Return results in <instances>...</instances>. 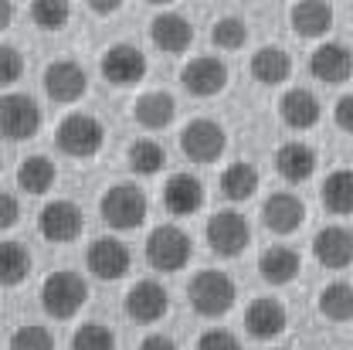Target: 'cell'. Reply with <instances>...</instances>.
Listing matches in <instances>:
<instances>
[{"mask_svg":"<svg viewBox=\"0 0 353 350\" xmlns=\"http://www.w3.org/2000/svg\"><path fill=\"white\" fill-rule=\"evenodd\" d=\"M187 296H190V307L197 309L201 316H224L228 309L234 307V279L221 269H208V272H197L187 286Z\"/></svg>","mask_w":353,"mask_h":350,"instance_id":"cell-1","label":"cell"},{"mask_svg":"<svg viewBox=\"0 0 353 350\" xmlns=\"http://www.w3.org/2000/svg\"><path fill=\"white\" fill-rule=\"evenodd\" d=\"M99 211H102V221L109 228H119V231H130V228H139L146 221V211H150V201L143 194V187L136 184H116L102 194L99 201Z\"/></svg>","mask_w":353,"mask_h":350,"instance_id":"cell-2","label":"cell"},{"mask_svg":"<svg viewBox=\"0 0 353 350\" xmlns=\"http://www.w3.org/2000/svg\"><path fill=\"white\" fill-rule=\"evenodd\" d=\"M88 286L79 272H51L41 286V307L54 320H72L85 307Z\"/></svg>","mask_w":353,"mask_h":350,"instance_id":"cell-3","label":"cell"},{"mask_svg":"<svg viewBox=\"0 0 353 350\" xmlns=\"http://www.w3.org/2000/svg\"><path fill=\"white\" fill-rule=\"evenodd\" d=\"M146 262L157 272H176L190 262V235L176 224H160L146 238Z\"/></svg>","mask_w":353,"mask_h":350,"instance_id":"cell-4","label":"cell"},{"mask_svg":"<svg viewBox=\"0 0 353 350\" xmlns=\"http://www.w3.org/2000/svg\"><path fill=\"white\" fill-rule=\"evenodd\" d=\"M102 139H105V130L95 116L88 113H72L58 123V146L61 153L68 157H79V160H88L102 150Z\"/></svg>","mask_w":353,"mask_h":350,"instance_id":"cell-5","label":"cell"},{"mask_svg":"<svg viewBox=\"0 0 353 350\" xmlns=\"http://www.w3.org/2000/svg\"><path fill=\"white\" fill-rule=\"evenodd\" d=\"M0 130L7 139H31L41 130V106L31 95L10 92L0 99Z\"/></svg>","mask_w":353,"mask_h":350,"instance_id":"cell-6","label":"cell"},{"mask_svg":"<svg viewBox=\"0 0 353 350\" xmlns=\"http://www.w3.org/2000/svg\"><path fill=\"white\" fill-rule=\"evenodd\" d=\"M248 242H252V228L238 211L211 215V221H208V245H211L214 255L234 259V255H241L248 249Z\"/></svg>","mask_w":353,"mask_h":350,"instance_id":"cell-7","label":"cell"},{"mask_svg":"<svg viewBox=\"0 0 353 350\" xmlns=\"http://www.w3.org/2000/svg\"><path fill=\"white\" fill-rule=\"evenodd\" d=\"M228 146V136L214 119H194L180 133V150L197 164H214Z\"/></svg>","mask_w":353,"mask_h":350,"instance_id":"cell-8","label":"cell"},{"mask_svg":"<svg viewBox=\"0 0 353 350\" xmlns=\"http://www.w3.org/2000/svg\"><path fill=\"white\" fill-rule=\"evenodd\" d=\"M180 82L190 95H201V99H211L218 95L221 88L228 86V65L214 58V55H201V58H190L180 72Z\"/></svg>","mask_w":353,"mask_h":350,"instance_id":"cell-9","label":"cell"},{"mask_svg":"<svg viewBox=\"0 0 353 350\" xmlns=\"http://www.w3.org/2000/svg\"><path fill=\"white\" fill-rule=\"evenodd\" d=\"M102 75H105V82L119 88L136 86L146 79V55L132 44H112L102 55Z\"/></svg>","mask_w":353,"mask_h":350,"instance_id":"cell-10","label":"cell"},{"mask_svg":"<svg viewBox=\"0 0 353 350\" xmlns=\"http://www.w3.org/2000/svg\"><path fill=\"white\" fill-rule=\"evenodd\" d=\"M38 231L48 242H75L82 235V208L72 201H51L38 215Z\"/></svg>","mask_w":353,"mask_h":350,"instance_id":"cell-11","label":"cell"},{"mask_svg":"<svg viewBox=\"0 0 353 350\" xmlns=\"http://www.w3.org/2000/svg\"><path fill=\"white\" fill-rule=\"evenodd\" d=\"M85 262L95 279L112 282V279H123V275L130 272V249H126L119 238H105V235H102V238H95V242L88 245Z\"/></svg>","mask_w":353,"mask_h":350,"instance_id":"cell-12","label":"cell"},{"mask_svg":"<svg viewBox=\"0 0 353 350\" xmlns=\"http://www.w3.org/2000/svg\"><path fill=\"white\" fill-rule=\"evenodd\" d=\"M85 88H88L85 68L75 65V61H68V58L44 68V92L54 102H79L85 95Z\"/></svg>","mask_w":353,"mask_h":350,"instance_id":"cell-13","label":"cell"},{"mask_svg":"<svg viewBox=\"0 0 353 350\" xmlns=\"http://www.w3.org/2000/svg\"><path fill=\"white\" fill-rule=\"evenodd\" d=\"M309 72L326 82V86H340L353 75V55L347 44H336V41H326L319 44L312 55H309Z\"/></svg>","mask_w":353,"mask_h":350,"instance_id":"cell-14","label":"cell"},{"mask_svg":"<svg viewBox=\"0 0 353 350\" xmlns=\"http://www.w3.org/2000/svg\"><path fill=\"white\" fill-rule=\"evenodd\" d=\"M312 255L326 269H347L353 262V231L343 224H326L312 238Z\"/></svg>","mask_w":353,"mask_h":350,"instance_id":"cell-15","label":"cell"},{"mask_svg":"<svg viewBox=\"0 0 353 350\" xmlns=\"http://www.w3.org/2000/svg\"><path fill=\"white\" fill-rule=\"evenodd\" d=\"M167 309H170V296L153 279L136 282L130 293H126V313H130L136 323H157V320L167 316Z\"/></svg>","mask_w":353,"mask_h":350,"instance_id":"cell-16","label":"cell"},{"mask_svg":"<svg viewBox=\"0 0 353 350\" xmlns=\"http://www.w3.org/2000/svg\"><path fill=\"white\" fill-rule=\"evenodd\" d=\"M262 221H265V228L275 231V235H292L306 221V204L296 194L279 191V194H272L262 204Z\"/></svg>","mask_w":353,"mask_h":350,"instance_id":"cell-17","label":"cell"},{"mask_svg":"<svg viewBox=\"0 0 353 350\" xmlns=\"http://www.w3.org/2000/svg\"><path fill=\"white\" fill-rule=\"evenodd\" d=\"M163 204L176 218H187L204 208V184L190 174H174L163 184Z\"/></svg>","mask_w":353,"mask_h":350,"instance_id":"cell-18","label":"cell"},{"mask_svg":"<svg viewBox=\"0 0 353 350\" xmlns=\"http://www.w3.org/2000/svg\"><path fill=\"white\" fill-rule=\"evenodd\" d=\"M289 21L299 38H323L333 28V7L326 0H296Z\"/></svg>","mask_w":353,"mask_h":350,"instance_id":"cell-19","label":"cell"},{"mask_svg":"<svg viewBox=\"0 0 353 350\" xmlns=\"http://www.w3.org/2000/svg\"><path fill=\"white\" fill-rule=\"evenodd\" d=\"M150 38H153V44H157L160 51L180 55V51H187L190 41H194V28H190V21H187L183 14H160V17H153V24H150Z\"/></svg>","mask_w":353,"mask_h":350,"instance_id":"cell-20","label":"cell"},{"mask_svg":"<svg viewBox=\"0 0 353 350\" xmlns=\"http://www.w3.org/2000/svg\"><path fill=\"white\" fill-rule=\"evenodd\" d=\"M275 171L289 184H303L316 174V150L309 143H299V139L282 143L279 153H275Z\"/></svg>","mask_w":353,"mask_h":350,"instance_id":"cell-21","label":"cell"},{"mask_svg":"<svg viewBox=\"0 0 353 350\" xmlns=\"http://www.w3.org/2000/svg\"><path fill=\"white\" fill-rule=\"evenodd\" d=\"M319 99L309 92V88H289L285 95H282V102H279V116H282V123L285 126H292V130H309V126H316L319 123Z\"/></svg>","mask_w":353,"mask_h":350,"instance_id":"cell-22","label":"cell"},{"mask_svg":"<svg viewBox=\"0 0 353 350\" xmlns=\"http://www.w3.org/2000/svg\"><path fill=\"white\" fill-rule=\"evenodd\" d=\"M245 327L255 340H272L285 330V307L279 300H255L245 313Z\"/></svg>","mask_w":353,"mask_h":350,"instance_id":"cell-23","label":"cell"},{"mask_svg":"<svg viewBox=\"0 0 353 350\" xmlns=\"http://www.w3.org/2000/svg\"><path fill=\"white\" fill-rule=\"evenodd\" d=\"M299 269H303L299 252H292L289 245H272V249H265L262 259H259V275L265 282H272V286L292 282L299 275Z\"/></svg>","mask_w":353,"mask_h":350,"instance_id":"cell-24","label":"cell"},{"mask_svg":"<svg viewBox=\"0 0 353 350\" xmlns=\"http://www.w3.org/2000/svg\"><path fill=\"white\" fill-rule=\"evenodd\" d=\"M132 116H136V123L146 126V130H163V126L174 123V116H176L174 95H167V92H146V95L136 99Z\"/></svg>","mask_w":353,"mask_h":350,"instance_id":"cell-25","label":"cell"},{"mask_svg":"<svg viewBox=\"0 0 353 350\" xmlns=\"http://www.w3.org/2000/svg\"><path fill=\"white\" fill-rule=\"evenodd\" d=\"M289 72H292V61H289V55H285L282 48H275V44H265V48H259V51L252 55V75H255V82H262V86H282V82L289 79Z\"/></svg>","mask_w":353,"mask_h":350,"instance_id":"cell-26","label":"cell"},{"mask_svg":"<svg viewBox=\"0 0 353 350\" xmlns=\"http://www.w3.org/2000/svg\"><path fill=\"white\" fill-rule=\"evenodd\" d=\"M319 201L333 215H353V171H333L319 187Z\"/></svg>","mask_w":353,"mask_h":350,"instance_id":"cell-27","label":"cell"},{"mask_svg":"<svg viewBox=\"0 0 353 350\" xmlns=\"http://www.w3.org/2000/svg\"><path fill=\"white\" fill-rule=\"evenodd\" d=\"M259 187V171L252 164H231L221 174V194L228 201H248Z\"/></svg>","mask_w":353,"mask_h":350,"instance_id":"cell-28","label":"cell"},{"mask_svg":"<svg viewBox=\"0 0 353 350\" xmlns=\"http://www.w3.org/2000/svg\"><path fill=\"white\" fill-rule=\"evenodd\" d=\"M319 313L326 320H353V286L350 282H330L323 293H319Z\"/></svg>","mask_w":353,"mask_h":350,"instance_id":"cell-29","label":"cell"},{"mask_svg":"<svg viewBox=\"0 0 353 350\" xmlns=\"http://www.w3.org/2000/svg\"><path fill=\"white\" fill-rule=\"evenodd\" d=\"M28 272H31L28 249L17 245V242H3L0 245V282L3 286H17V282L28 279Z\"/></svg>","mask_w":353,"mask_h":350,"instance_id":"cell-30","label":"cell"},{"mask_svg":"<svg viewBox=\"0 0 353 350\" xmlns=\"http://www.w3.org/2000/svg\"><path fill=\"white\" fill-rule=\"evenodd\" d=\"M17 184L28 191V194H44L51 184H54V164L48 157H28L21 167H17Z\"/></svg>","mask_w":353,"mask_h":350,"instance_id":"cell-31","label":"cell"},{"mask_svg":"<svg viewBox=\"0 0 353 350\" xmlns=\"http://www.w3.org/2000/svg\"><path fill=\"white\" fill-rule=\"evenodd\" d=\"M163 164H167V153H163V146L157 139H136L130 146V167L136 174L153 177L163 171Z\"/></svg>","mask_w":353,"mask_h":350,"instance_id":"cell-32","label":"cell"},{"mask_svg":"<svg viewBox=\"0 0 353 350\" xmlns=\"http://www.w3.org/2000/svg\"><path fill=\"white\" fill-rule=\"evenodd\" d=\"M31 17L41 31H61L72 17V7H68V0H34Z\"/></svg>","mask_w":353,"mask_h":350,"instance_id":"cell-33","label":"cell"},{"mask_svg":"<svg viewBox=\"0 0 353 350\" xmlns=\"http://www.w3.org/2000/svg\"><path fill=\"white\" fill-rule=\"evenodd\" d=\"M72 350H116V337L102 323H82L72 333Z\"/></svg>","mask_w":353,"mask_h":350,"instance_id":"cell-34","label":"cell"},{"mask_svg":"<svg viewBox=\"0 0 353 350\" xmlns=\"http://www.w3.org/2000/svg\"><path fill=\"white\" fill-rule=\"evenodd\" d=\"M211 41L218 44L221 51H238L241 44L248 41V28L241 17H221L218 24L211 28Z\"/></svg>","mask_w":353,"mask_h":350,"instance_id":"cell-35","label":"cell"},{"mask_svg":"<svg viewBox=\"0 0 353 350\" xmlns=\"http://www.w3.org/2000/svg\"><path fill=\"white\" fill-rule=\"evenodd\" d=\"M10 350H54V340L44 327H21L10 337Z\"/></svg>","mask_w":353,"mask_h":350,"instance_id":"cell-36","label":"cell"},{"mask_svg":"<svg viewBox=\"0 0 353 350\" xmlns=\"http://www.w3.org/2000/svg\"><path fill=\"white\" fill-rule=\"evenodd\" d=\"M197 350H241L238 344V337L234 333H228V330H204L201 333V340H197Z\"/></svg>","mask_w":353,"mask_h":350,"instance_id":"cell-37","label":"cell"},{"mask_svg":"<svg viewBox=\"0 0 353 350\" xmlns=\"http://www.w3.org/2000/svg\"><path fill=\"white\" fill-rule=\"evenodd\" d=\"M21 68H24V61H21L17 48L3 44V48H0V82H3V86L17 82V79H21Z\"/></svg>","mask_w":353,"mask_h":350,"instance_id":"cell-38","label":"cell"},{"mask_svg":"<svg viewBox=\"0 0 353 350\" xmlns=\"http://www.w3.org/2000/svg\"><path fill=\"white\" fill-rule=\"evenodd\" d=\"M333 119H336V126H340V130L353 133V95H343V99L336 102V109H333Z\"/></svg>","mask_w":353,"mask_h":350,"instance_id":"cell-39","label":"cell"},{"mask_svg":"<svg viewBox=\"0 0 353 350\" xmlns=\"http://www.w3.org/2000/svg\"><path fill=\"white\" fill-rule=\"evenodd\" d=\"M14 221H17V201H14V194H3L0 197V228H14Z\"/></svg>","mask_w":353,"mask_h":350,"instance_id":"cell-40","label":"cell"},{"mask_svg":"<svg viewBox=\"0 0 353 350\" xmlns=\"http://www.w3.org/2000/svg\"><path fill=\"white\" fill-rule=\"evenodd\" d=\"M139 350H176V344L170 337H163V333H150V337L139 344Z\"/></svg>","mask_w":353,"mask_h":350,"instance_id":"cell-41","label":"cell"},{"mask_svg":"<svg viewBox=\"0 0 353 350\" xmlns=\"http://www.w3.org/2000/svg\"><path fill=\"white\" fill-rule=\"evenodd\" d=\"M88 7H92L95 14H116V10L123 7V0H88Z\"/></svg>","mask_w":353,"mask_h":350,"instance_id":"cell-42","label":"cell"},{"mask_svg":"<svg viewBox=\"0 0 353 350\" xmlns=\"http://www.w3.org/2000/svg\"><path fill=\"white\" fill-rule=\"evenodd\" d=\"M10 14H14V10H10V0H0V28L10 24Z\"/></svg>","mask_w":353,"mask_h":350,"instance_id":"cell-43","label":"cell"},{"mask_svg":"<svg viewBox=\"0 0 353 350\" xmlns=\"http://www.w3.org/2000/svg\"><path fill=\"white\" fill-rule=\"evenodd\" d=\"M150 3H174V0H150Z\"/></svg>","mask_w":353,"mask_h":350,"instance_id":"cell-44","label":"cell"}]
</instances>
